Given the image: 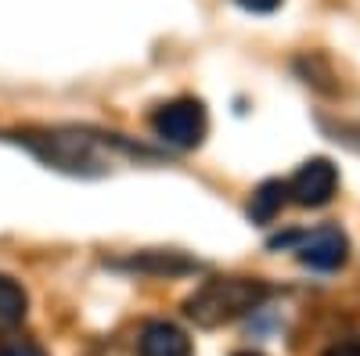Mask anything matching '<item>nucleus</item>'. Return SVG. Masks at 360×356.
I'll return each mask as SVG.
<instances>
[{
    "label": "nucleus",
    "mask_w": 360,
    "mask_h": 356,
    "mask_svg": "<svg viewBox=\"0 0 360 356\" xmlns=\"http://www.w3.org/2000/svg\"><path fill=\"white\" fill-rule=\"evenodd\" d=\"M335 187H339V169L328 159H310L288 180V198L303 209H321L335 198Z\"/></svg>",
    "instance_id": "39448f33"
},
{
    "label": "nucleus",
    "mask_w": 360,
    "mask_h": 356,
    "mask_svg": "<svg viewBox=\"0 0 360 356\" xmlns=\"http://www.w3.org/2000/svg\"><path fill=\"white\" fill-rule=\"evenodd\" d=\"M285 198H288V184H281V180H263V184L252 191L249 220H252V223H270V220L281 213Z\"/></svg>",
    "instance_id": "0eeeda50"
},
{
    "label": "nucleus",
    "mask_w": 360,
    "mask_h": 356,
    "mask_svg": "<svg viewBox=\"0 0 360 356\" xmlns=\"http://www.w3.org/2000/svg\"><path fill=\"white\" fill-rule=\"evenodd\" d=\"M270 245H295V259L310 266V270H339L346 263V252H349V242L339 227H317L310 234H292V237H278Z\"/></svg>",
    "instance_id": "20e7f679"
},
{
    "label": "nucleus",
    "mask_w": 360,
    "mask_h": 356,
    "mask_svg": "<svg viewBox=\"0 0 360 356\" xmlns=\"http://www.w3.org/2000/svg\"><path fill=\"white\" fill-rule=\"evenodd\" d=\"M137 349L141 356H191V338L169 320H152L144 324Z\"/></svg>",
    "instance_id": "423d86ee"
},
{
    "label": "nucleus",
    "mask_w": 360,
    "mask_h": 356,
    "mask_svg": "<svg viewBox=\"0 0 360 356\" xmlns=\"http://www.w3.org/2000/svg\"><path fill=\"white\" fill-rule=\"evenodd\" d=\"M234 356H259V352H234Z\"/></svg>",
    "instance_id": "f8f14e48"
},
{
    "label": "nucleus",
    "mask_w": 360,
    "mask_h": 356,
    "mask_svg": "<svg viewBox=\"0 0 360 356\" xmlns=\"http://www.w3.org/2000/svg\"><path fill=\"white\" fill-rule=\"evenodd\" d=\"M0 356H47L37 342H25V338H18V342H11V345H4L0 349Z\"/></svg>",
    "instance_id": "1a4fd4ad"
},
{
    "label": "nucleus",
    "mask_w": 360,
    "mask_h": 356,
    "mask_svg": "<svg viewBox=\"0 0 360 356\" xmlns=\"http://www.w3.org/2000/svg\"><path fill=\"white\" fill-rule=\"evenodd\" d=\"M266 299V284L249 281V277H213L205 281L195 295H188L184 313L198 324V328H220L231 324L234 317L249 313Z\"/></svg>",
    "instance_id": "f257e3e1"
},
{
    "label": "nucleus",
    "mask_w": 360,
    "mask_h": 356,
    "mask_svg": "<svg viewBox=\"0 0 360 356\" xmlns=\"http://www.w3.org/2000/svg\"><path fill=\"white\" fill-rule=\"evenodd\" d=\"M18 140H25L33 152L51 162L54 169H69V173H90V166H101L98 147L101 140L90 137L83 130H44V133H22Z\"/></svg>",
    "instance_id": "f03ea898"
},
{
    "label": "nucleus",
    "mask_w": 360,
    "mask_h": 356,
    "mask_svg": "<svg viewBox=\"0 0 360 356\" xmlns=\"http://www.w3.org/2000/svg\"><path fill=\"white\" fill-rule=\"evenodd\" d=\"M328 356H360V345H339V349H332Z\"/></svg>",
    "instance_id": "9b49d317"
},
{
    "label": "nucleus",
    "mask_w": 360,
    "mask_h": 356,
    "mask_svg": "<svg viewBox=\"0 0 360 356\" xmlns=\"http://www.w3.org/2000/svg\"><path fill=\"white\" fill-rule=\"evenodd\" d=\"M152 130L162 144L176 147V152H191V147L205 140V130H209L205 105L195 98H176L152 115Z\"/></svg>",
    "instance_id": "7ed1b4c3"
},
{
    "label": "nucleus",
    "mask_w": 360,
    "mask_h": 356,
    "mask_svg": "<svg viewBox=\"0 0 360 356\" xmlns=\"http://www.w3.org/2000/svg\"><path fill=\"white\" fill-rule=\"evenodd\" d=\"M234 4L245 8V11H252V15H266V11L281 8V0H234Z\"/></svg>",
    "instance_id": "9d476101"
},
{
    "label": "nucleus",
    "mask_w": 360,
    "mask_h": 356,
    "mask_svg": "<svg viewBox=\"0 0 360 356\" xmlns=\"http://www.w3.org/2000/svg\"><path fill=\"white\" fill-rule=\"evenodd\" d=\"M25 310H29L25 288L15 277L0 274V328H15V324H22Z\"/></svg>",
    "instance_id": "6e6552de"
}]
</instances>
